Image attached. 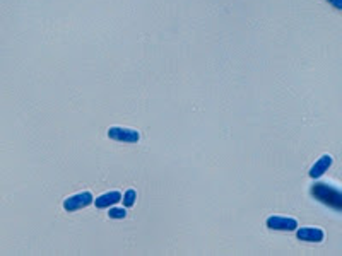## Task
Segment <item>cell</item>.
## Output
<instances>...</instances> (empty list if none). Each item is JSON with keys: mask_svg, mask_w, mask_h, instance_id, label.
Listing matches in <instances>:
<instances>
[{"mask_svg": "<svg viewBox=\"0 0 342 256\" xmlns=\"http://www.w3.org/2000/svg\"><path fill=\"white\" fill-rule=\"evenodd\" d=\"M296 236L298 239L310 241V243H320V241H323V237H325L323 229H320V227H301L296 232Z\"/></svg>", "mask_w": 342, "mask_h": 256, "instance_id": "obj_5", "label": "cell"}, {"mask_svg": "<svg viewBox=\"0 0 342 256\" xmlns=\"http://www.w3.org/2000/svg\"><path fill=\"white\" fill-rule=\"evenodd\" d=\"M135 198H137V192H135V190H129V192L123 195V205L125 207H132Z\"/></svg>", "mask_w": 342, "mask_h": 256, "instance_id": "obj_8", "label": "cell"}, {"mask_svg": "<svg viewBox=\"0 0 342 256\" xmlns=\"http://www.w3.org/2000/svg\"><path fill=\"white\" fill-rule=\"evenodd\" d=\"M312 195L325 203L327 207H332L335 208V210H342V195H340L339 186L318 181V183L312 186Z\"/></svg>", "mask_w": 342, "mask_h": 256, "instance_id": "obj_1", "label": "cell"}, {"mask_svg": "<svg viewBox=\"0 0 342 256\" xmlns=\"http://www.w3.org/2000/svg\"><path fill=\"white\" fill-rule=\"evenodd\" d=\"M327 2H330L335 9H342V0H327Z\"/></svg>", "mask_w": 342, "mask_h": 256, "instance_id": "obj_10", "label": "cell"}, {"mask_svg": "<svg viewBox=\"0 0 342 256\" xmlns=\"http://www.w3.org/2000/svg\"><path fill=\"white\" fill-rule=\"evenodd\" d=\"M108 215H110L111 218H125V215H127V210H125V208L115 207V208H111V210L108 212Z\"/></svg>", "mask_w": 342, "mask_h": 256, "instance_id": "obj_9", "label": "cell"}, {"mask_svg": "<svg viewBox=\"0 0 342 256\" xmlns=\"http://www.w3.org/2000/svg\"><path fill=\"white\" fill-rule=\"evenodd\" d=\"M267 227L274 231H294L298 227L296 218L284 215H270L267 218Z\"/></svg>", "mask_w": 342, "mask_h": 256, "instance_id": "obj_2", "label": "cell"}, {"mask_svg": "<svg viewBox=\"0 0 342 256\" xmlns=\"http://www.w3.org/2000/svg\"><path fill=\"white\" fill-rule=\"evenodd\" d=\"M332 161H334L332 159V156H322L320 159L315 162V166L310 169V178H313V179L320 178V176L332 166Z\"/></svg>", "mask_w": 342, "mask_h": 256, "instance_id": "obj_6", "label": "cell"}, {"mask_svg": "<svg viewBox=\"0 0 342 256\" xmlns=\"http://www.w3.org/2000/svg\"><path fill=\"white\" fill-rule=\"evenodd\" d=\"M108 137L113 138V140H120V142H139L140 140V133L137 130L121 128V127L110 128L108 130Z\"/></svg>", "mask_w": 342, "mask_h": 256, "instance_id": "obj_4", "label": "cell"}, {"mask_svg": "<svg viewBox=\"0 0 342 256\" xmlns=\"http://www.w3.org/2000/svg\"><path fill=\"white\" fill-rule=\"evenodd\" d=\"M121 200V193L120 192H110V193H105V195H101L100 198H96V207L98 208H106V207H110V205H115V203H118Z\"/></svg>", "mask_w": 342, "mask_h": 256, "instance_id": "obj_7", "label": "cell"}, {"mask_svg": "<svg viewBox=\"0 0 342 256\" xmlns=\"http://www.w3.org/2000/svg\"><path fill=\"white\" fill-rule=\"evenodd\" d=\"M91 203H92V195L89 192H81V193H77V195H74V197L65 200L64 208L67 212H74L82 207H87V205H91Z\"/></svg>", "mask_w": 342, "mask_h": 256, "instance_id": "obj_3", "label": "cell"}]
</instances>
